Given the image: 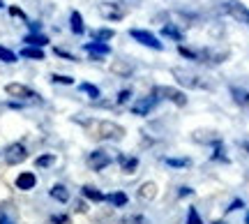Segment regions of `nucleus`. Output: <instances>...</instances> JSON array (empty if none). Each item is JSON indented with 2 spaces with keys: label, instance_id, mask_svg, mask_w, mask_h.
Listing matches in <instances>:
<instances>
[{
  "label": "nucleus",
  "instance_id": "f257e3e1",
  "mask_svg": "<svg viewBox=\"0 0 249 224\" xmlns=\"http://www.w3.org/2000/svg\"><path fill=\"white\" fill-rule=\"evenodd\" d=\"M83 127H88L90 136H95L99 141H120L124 136V127L113 120H86Z\"/></svg>",
  "mask_w": 249,
  "mask_h": 224
},
{
  "label": "nucleus",
  "instance_id": "f03ea898",
  "mask_svg": "<svg viewBox=\"0 0 249 224\" xmlns=\"http://www.w3.org/2000/svg\"><path fill=\"white\" fill-rule=\"evenodd\" d=\"M171 74H173V79L178 81L182 88H192V90H213L214 88V83L208 76H203V74H198V72H192V70H185V67H173Z\"/></svg>",
  "mask_w": 249,
  "mask_h": 224
},
{
  "label": "nucleus",
  "instance_id": "7ed1b4c3",
  "mask_svg": "<svg viewBox=\"0 0 249 224\" xmlns=\"http://www.w3.org/2000/svg\"><path fill=\"white\" fill-rule=\"evenodd\" d=\"M5 93H7L9 97L21 99L23 104H42V102H44L42 95H39L37 90H33L30 86H26V83H7V86H5Z\"/></svg>",
  "mask_w": 249,
  "mask_h": 224
},
{
  "label": "nucleus",
  "instance_id": "20e7f679",
  "mask_svg": "<svg viewBox=\"0 0 249 224\" xmlns=\"http://www.w3.org/2000/svg\"><path fill=\"white\" fill-rule=\"evenodd\" d=\"M150 95H155L160 102H161V99H166V102L176 104V107H185L187 102H189V97H187L185 90L176 88V86H155Z\"/></svg>",
  "mask_w": 249,
  "mask_h": 224
},
{
  "label": "nucleus",
  "instance_id": "39448f33",
  "mask_svg": "<svg viewBox=\"0 0 249 224\" xmlns=\"http://www.w3.org/2000/svg\"><path fill=\"white\" fill-rule=\"evenodd\" d=\"M219 9L224 14H229L231 19H235L238 23L249 26V7L242 5L240 0H224V2H219Z\"/></svg>",
  "mask_w": 249,
  "mask_h": 224
},
{
  "label": "nucleus",
  "instance_id": "423d86ee",
  "mask_svg": "<svg viewBox=\"0 0 249 224\" xmlns=\"http://www.w3.org/2000/svg\"><path fill=\"white\" fill-rule=\"evenodd\" d=\"M129 37L134 42H139L141 46H148L152 51H164V42H160V37L152 35L150 30H143V28H132L129 30Z\"/></svg>",
  "mask_w": 249,
  "mask_h": 224
},
{
  "label": "nucleus",
  "instance_id": "0eeeda50",
  "mask_svg": "<svg viewBox=\"0 0 249 224\" xmlns=\"http://www.w3.org/2000/svg\"><path fill=\"white\" fill-rule=\"evenodd\" d=\"M226 58H229V49H213V46H205V49H198V60H196V63L222 65Z\"/></svg>",
  "mask_w": 249,
  "mask_h": 224
},
{
  "label": "nucleus",
  "instance_id": "6e6552de",
  "mask_svg": "<svg viewBox=\"0 0 249 224\" xmlns=\"http://www.w3.org/2000/svg\"><path fill=\"white\" fill-rule=\"evenodd\" d=\"M157 104H160V99L155 97V95H145V97H139V99H136L132 107H129V111H132V116L145 118L148 113H152V111L157 109Z\"/></svg>",
  "mask_w": 249,
  "mask_h": 224
},
{
  "label": "nucleus",
  "instance_id": "1a4fd4ad",
  "mask_svg": "<svg viewBox=\"0 0 249 224\" xmlns=\"http://www.w3.org/2000/svg\"><path fill=\"white\" fill-rule=\"evenodd\" d=\"M26 160H28V148L21 141H14V144H9L5 148V162L9 167H17V164H21Z\"/></svg>",
  "mask_w": 249,
  "mask_h": 224
},
{
  "label": "nucleus",
  "instance_id": "9d476101",
  "mask_svg": "<svg viewBox=\"0 0 249 224\" xmlns=\"http://www.w3.org/2000/svg\"><path fill=\"white\" fill-rule=\"evenodd\" d=\"M111 162H113V157L104 148H97V150H92L88 155V167L92 171H104L107 167H111Z\"/></svg>",
  "mask_w": 249,
  "mask_h": 224
},
{
  "label": "nucleus",
  "instance_id": "9b49d317",
  "mask_svg": "<svg viewBox=\"0 0 249 224\" xmlns=\"http://www.w3.org/2000/svg\"><path fill=\"white\" fill-rule=\"evenodd\" d=\"M83 51L90 56V60H104V56L111 54V46L104 44V42H88V44H83Z\"/></svg>",
  "mask_w": 249,
  "mask_h": 224
},
{
  "label": "nucleus",
  "instance_id": "f8f14e48",
  "mask_svg": "<svg viewBox=\"0 0 249 224\" xmlns=\"http://www.w3.org/2000/svg\"><path fill=\"white\" fill-rule=\"evenodd\" d=\"M99 14L107 19V21H123L124 19V9L118 2H102L99 5Z\"/></svg>",
  "mask_w": 249,
  "mask_h": 224
},
{
  "label": "nucleus",
  "instance_id": "ddd939ff",
  "mask_svg": "<svg viewBox=\"0 0 249 224\" xmlns=\"http://www.w3.org/2000/svg\"><path fill=\"white\" fill-rule=\"evenodd\" d=\"M14 185H17V189H21V192H30V189H35V185H37V176L33 171H23V173L17 176Z\"/></svg>",
  "mask_w": 249,
  "mask_h": 224
},
{
  "label": "nucleus",
  "instance_id": "4468645a",
  "mask_svg": "<svg viewBox=\"0 0 249 224\" xmlns=\"http://www.w3.org/2000/svg\"><path fill=\"white\" fill-rule=\"evenodd\" d=\"M160 35L161 37H169L173 42H185V33H182V28L178 23H164L160 28Z\"/></svg>",
  "mask_w": 249,
  "mask_h": 224
},
{
  "label": "nucleus",
  "instance_id": "2eb2a0df",
  "mask_svg": "<svg viewBox=\"0 0 249 224\" xmlns=\"http://www.w3.org/2000/svg\"><path fill=\"white\" fill-rule=\"evenodd\" d=\"M118 164H120V169H123V173H127V176H132L134 171L139 169V157H134V155H124V152H120V155H118Z\"/></svg>",
  "mask_w": 249,
  "mask_h": 224
},
{
  "label": "nucleus",
  "instance_id": "dca6fc26",
  "mask_svg": "<svg viewBox=\"0 0 249 224\" xmlns=\"http://www.w3.org/2000/svg\"><path fill=\"white\" fill-rule=\"evenodd\" d=\"M229 93H231L233 102H235L238 107L249 109V90H247V88H240V86H231V88H229Z\"/></svg>",
  "mask_w": 249,
  "mask_h": 224
},
{
  "label": "nucleus",
  "instance_id": "f3484780",
  "mask_svg": "<svg viewBox=\"0 0 249 224\" xmlns=\"http://www.w3.org/2000/svg\"><path fill=\"white\" fill-rule=\"evenodd\" d=\"M136 70V65H134V60H116V63L111 65V72L118 74V76H129V74Z\"/></svg>",
  "mask_w": 249,
  "mask_h": 224
},
{
  "label": "nucleus",
  "instance_id": "a211bd4d",
  "mask_svg": "<svg viewBox=\"0 0 249 224\" xmlns=\"http://www.w3.org/2000/svg\"><path fill=\"white\" fill-rule=\"evenodd\" d=\"M81 197L92 201V204H104V192H99V189L92 187V185H83V187H81Z\"/></svg>",
  "mask_w": 249,
  "mask_h": 224
},
{
  "label": "nucleus",
  "instance_id": "6ab92c4d",
  "mask_svg": "<svg viewBox=\"0 0 249 224\" xmlns=\"http://www.w3.org/2000/svg\"><path fill=\"white\" fill-rule=\"evenodd\" d=\"M104 201L111 204L113 208H124L129 204V197H127L124 192H111V194H104Z\"/></svg>",
  "mask_w": 249,
  "mask_h": 224
},
{
  "label": "nucleus",
  "instance_id": "aec40b11",
  "mask_svg": "<svg viewBox=\"0 0 249 224\" xmlns=\"http://www.w3.org/2000/svg\"><path fill=\"white\" fill-rule=\"evenodd\" d=\"M49 197L55 199L58 204H67L70 201V189L65 187L62 183H58V185H53V187L49 189Z\"/></svg>",
  "mask_w": 249,
  "mask_h": 224
},
{
  "label": "nucleus",
  "instance_id": "412c9836",
  "mask_svg": "<svg viewBox=\"0 0 249 224\" xmlns=\"http://www.w3.org/2000/svg\"><path fill=\"white\" fill-rule=\"evenodd\" d=\"M70 28L74 35H83L86 33V23H83V17H81L79 12H71L70 14Z\"/></svg>",
  "mask_w": 249,
  "mask_h": 224
},
{
  "label": "nucleus",
  "instance_id": "4be33fe9",
  "mask_svg": "<svg viewBox=\"0 0 249 224\" xmlns=\"http://www.w3.org/2000/svg\"><path fill=\"white\" fill-rule=\"evenodd\" d=\"M23 42H26V46H37V49H42V46L49 44V37L39 35V33H28V35L23 37Z\"/></svg>",
  "mask_w": 249,
  "mask_h": 224
},
{
  "label": "nucleus",
  "instance_id": "5701e85b",
  "mask_svg": "<svg viewBox=\"0 0 249 224\" xmlns=\"http://www.w3.org/2000/svg\"><path fill=\"white\" fill-rule=\"evenodd\" d=\"M157 197V185L148 180V183H143L141 187H139V199H145V201H152V199Z\"/></svg>",
  "mask_w": 249,
  "mask_h": 224
},
{
  "label": "nucleus",
  "instance_id": "b1692460",
  "mask_svg": "<svg viewBox=\"0 0 249 224\" xmlns=\"http://www.w3.org/2000/svg\"><path fill=\"white\" fill-rule=\"evenodd\" d=\"M18 56H21V58H26V60H44V51H42V49H37V46H23Z\"/></svg>",
  "mask_w": 249,
  "mask_h": 224
},
{
  "label": "nucleus",
  "instance_id": "393cba45",
  "mask_svg": "<svg viewBox=\"0 0 249 224\" xmlns=\"http://www.w3.org/2000/svg\"><path fill=\"white\" fill-rule=\"evenodd\" d=\"M210 160L213 162H224V164H229V155H226V148H224V141H217L213 146V155H210Z\"/></svg>",
  "mask_w": 249,
  "mask_h": 224
},
{
  "label": "nucleus",
  "instance_id": "a878e982",
  "mask_svg": "<svg viewBox=\"0 0 249 224\" xmlns=\"http://www.w3.org/2000/svg\"><path fill=\"white\" fill-rule=\"evenodd\" d=\"M113 37H116V30H113V28H99V30L92 33V42H104V44H107L108 39H113Z\"/></svg>",
  "mask_w": 249,
  "mask_h": 224
},
{
  "label": "nucleus",
  "instance_id": "bb28decb",
  "mask_svg": "<svg viewBox=\"0 0 249 224\" xmlns=\"http://www.w3.org/2000/svg\"><path fill=\"white\" fill-rule=\"evenodd\" d=\"M164 164L171 167V169H187V167L192 164V160H189V157H166Z\"/></svg>",
  "mask_w": 249,
  "mask_h": 224
},
{
  "label": "nucleus",
  "instance_id": "cd10ccee",
  "mask_svg": "<svg viewBox=\"0 0 249 224\" xmlns=\"http://www.w3.org/2000/svg\"><path fill=\"white\" fill-rule=\"evenodd\" d=\"M55 164V155L53 152H44V155H39L35 160V167L37 169H49V167H53Z\"/></svg>",
  "mask_w": 249,
  "mask_h": 224
},
{
  "label": "nucleus",
  "instance_id": "c85d7f7f",
  "mask_svg": "<svg viewBox=\"0 0 249 224\" xmlns=\"http://www.w3.org/2000/svg\"><path fill=\"white\" fill-rule=\"evenodd\" d=\"M79 90H81V93H86L90 99H99V97H102V93H99V88L95 86V83H86V81H83V83H79Z\"/></svg>",
  "mask_w": 249,
  "mask_h": 224
},
{
  "label": "nucleus",
  "instance_id": "c756f323",
  "mask_svg": "<svg viewBox=\"0 0 249 224\" xmlns=\"http://www.w3.org/2000/svg\"><path fill=\"white\" fill-rule=\"evenodd\" d=\"M0 63L14 65V63H17V54H14L12 49H7V46H2V44H0Z\"/></svg>",
  "mask_w": 249,
  "mask_h": 224
},
{
  "label": "nucleus",
  "instance_id": "7c9ffc66",
  "mask_svg": "<svg viewBox=\"0 0 249 224\" xmlns=\"http://www.w3.org/2000/svg\"><path fill=\"white\" fill-rule=\"evenodd\" d=\"M132 88H123V90H118V95H116V104L118 107H124L129 99H132Z\"/></svg>",
  "mask_w": 249,
  "mask_h": 224
},
{
  "label": "nucleus",
  "instance_id": "2f4dec72",
  "mask_svg": "<svg viewBox=\"0 0 249 224\" xmlns=\"http://www.w3.org/2000/svg\"><path fill=\"white\" fill-rule=\"evenodd\" d=\"M185 224H205V222H203V217L198 215V210L192 206L189 210H187V222Z\"/></svg>",
  "mask_w": 249,
  "mask_h": 224
},
{
  "label": "nucleus",
  "instance_id": "473e14b6",
  "mask_svg": "<svg viewBox=\"0 0 249 224\" xmlns=\"http://www.w3.org/2000/svg\"><path fill=\"white\" fill-rule=\"evenodd\" d=\"M51 81H53V83H62V86H71V83H74V79H71V76H65V74H51Z\"/></svg>",
  "mask_w": 249,
  "mask_h": 224
},
{
  "label": "nucleus",
  "instance_id": "72a5a7b5",
  "mask_svg": "<svg viewBox=\"0 0 249 224\" xmlns=\"http://www.w3.org/2000/svg\"><path fill=\"white\" fill-rule=\"evenodd\" d=\"M49 224H70V215H51L49 217Z\"/></svg>",
  "mask_w": 249,
  "mask_h": 224
},
{
  "label": "nucleus",
  "instance_id": "f704fd0d",
  "mask_svg": "<svg viewBox=\"0 0 249 224\" xmlns=\"http://www.w3.org/2000/svg\"><path fill=\"white\" fill-rule=\"evenodd\" d=\"M240 208H245V201H242V199H233L231 204H229V208H226V213H235V210H240Z\"/></svg>",
  "mask_w": 249,
  "mask_h": 224
},
{
  "label": "nucleus",
  "instance_id": "c9c22d12",
  "mask_svg": "<svg viewBox=\"0 0 249 224\" xmlns=\"http://www.w3.org/2000/svg\"><path fill=\"white\" fill-rule=\"evenodd\" d=\"M123 224H145V217L136 213V215H129L127 220H123Z\"/></svg>",
  "mask_w": 249,
  "mask_h": 224
},
{
  "label": "nucleus",
  "instance_id": "e433bc0d",
  "mask_svg": "<svg viewBox=\"0 0 249 224\" xmlns=\"http://www.w3.org/2000/svg\"><path fill=\"white\" fill-rule=\"evenodd\" d=\"M192 194H194V189L189 187V185H182L178 189V199H187V197H192Z\"/></svg>",
  "mask_w": 249,
  "mask_h": 224
},
{
  "label": "nucleus",
  "instance_id": "4c0bfd02",
  "mask_svg": "<svg viewBox=\"0 0 249 224\" xmlns=\"http://www.w3.org/2000/svg\"><path fill=\"white\" fill-rule=\"evenodd\" d=\"M0 224H17V222H14V217L9 215V213L0 210Z\"/></svg>",
  "mask_w": 249,
  "mask_h": 224
},
{
  "label": "nucleus",
  "instance_id": "58836bf2",
  "mask_svg": "<svg viewBox=\"0 0 249 224\" xmlns=\"http://www.w3.org/2000/svg\"><path fill=\"white\" fill-rule=\"evenodd\" d=\"M9 14H12V17H18V19H23V21H28V17H26V14H23V9L14 7V5L9 7Z\"/></svg>",
  "mask_w": 249,
  "mask_h": 224
},
{
  "label": "nucleus",
  "instance_id": "ea45409f",
  "mask_svg": "<svg viewBox=\"0 0 249 224\" xmlns=\"http://www.w3.org/2000/svg\"><path fill=\"white\" fill-rule=\"evenodd\" d=\"M55 56H60V58H67V60H71V63L76 60V58H74L70 51H65V49H55Z\"/></svg>",
  "mask_w": 249,
  "mask_h": 224
},
{
  "label": "nucleus",
  "instance_id": "a19ab883",
  "mask_svg": "<svg viewBox=\"0 0 249 224\" xmlns=\"http://www.w3.org/2000/svg\"><path fill=\"white\" fill-rule=\"evenodd\" d=\"M28 28H30V33H39V21H28Z\"/></svg>",
  "mask_w": 249,
  "mask_h": 224
},
{
  "label": "nucleus",
  "instance_id": "79ce46f5",
  "mask_svg": "<svg viewBox=\"0 0 249 224\" xmlns=\"http://www.w3.org/2000/svg\"><path fill=\"white\" fill-rule=\"evenodd\" d=\"M242 150H245V152H247V155H249V141H242Z\"/></svg>",
  "mask_w": 249,
  "mask_h": 224
},
{
  "label": "nucleus",
  "instance_id": "37998d69",
  "mask_svg": "<svg viewBox=\"0 0 249 224\" xmlns=\"http://www.w3.org/2000/svg\"><path fill=\"white\" fill-rule=\"evenodd\" d=\"M213 224H226V222H224V220H214Z\"/></svg>",
  "mask_w": 249,
  "mask_h": 224
},
{
  "label": "nucleus",
  "instance_id": "c03bdc74",
  "mask_svg": "<svg viewBox=\"0 0 249 224\" xmlns=\"http://www.w3.org/2000/svg\"><path fill=\"white\" fill-rule=\"evenodd\" d=\"M245 224H249V213H247V215H245Z\"/></svg>",
  "mask_w": 249,
  "mask_h": 224
},
{
  "label": "nucleus",
  "instance_id": "a18cd8bd",
  "mask_svg": "<svg viewBox=\"0 0 249 224\" xmlns=\"http://www.w3.org/2000/svg\"><path fill=\"white\" fill-rule=\"evenodd\" d=\"M2 7H5V2H2V0H0V9H2Z\"/></svg>",
  "mask_w": 249,
  "mask_h": 224
}]
</instances>
